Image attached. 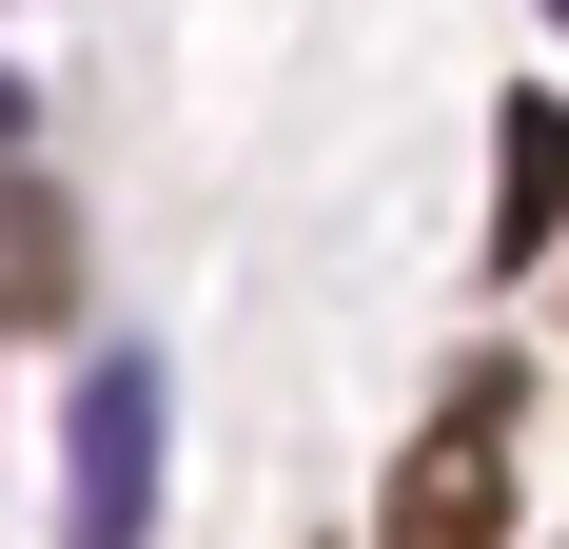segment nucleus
<instances>
[{
	"mask_svg": "<svg viewBox=\"0 0 569 549\" xmlns=\"http://www.w3.org/2000/svg\"><path fill=\"white\" fill-rule=\"evenodd\" d=\"M373 549H511V373H452V412L393 451Z\"/></svg>",
	"mask_w": 569,
	"mask_h": 549,
	"instance_id": "f257e3e1",
	"label": "nucleus"
},
{
	"mask_svg": "<svg viewBox=\"0 0 569 549\" xmlns=\"http://www.w3.org/2000/svg\"><path fill=\"white\" fill-rule=\"evenodd\" d=\"M138 530H158V373L99 353L59 392V549H138Z\"/></svg>",
	"mask_w": 569,
	"mask_h": 549,
	"instance_id": "f03ea898",
	"label": "nucleus"
},
{
	"mask_svg": "<svg viewBox=\"0 0 569 549\" xmlns=\"http://www.w3.org/2000/svg\"><path fill=\"white\" fill-rule=\"evenodd\" d=\"M569 236V99H511V138H491V274H530Z\"/></svg>",
	"mask_w": 569,
	"mask_h": 549,
	"instance_id": "7ed1b4c3",
	"label": "nucleus"
},
{
	"mask_svg": "<svg viewBox=\"0 0 569 549\" xmlns=\"http://www.w3.org/2000/svg\"><path fill=\"white\" fill-rule=\"evenodd\" d=\"M59 274H79V217H59L40 177H0V333H40V315H59Z\"/></svg>",
	"mask_w": 569,
	"mask_h": 549,
	"instance_id": "20e7f679",
	"label": "nucleus"
}]
</instances>
